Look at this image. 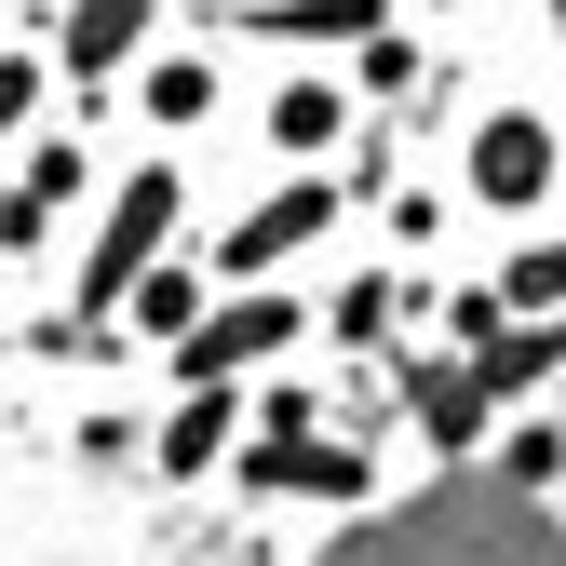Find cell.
<instances>
[{
	"mask_svg": "<svg viewBox=\"0 0 566 566\" xmlns=\"http://www.w3.org/2000/svg\"><path fill=\"white\" fill-rule=\"evenodd\" d=\"M350 566H566V539L553 526H526L513 500H432V513H405V526H378Z\"/></svg>",
	"mask_w": 566,
	"mask_h": 566,
	"instance_id": "cell-1",
	"label": "cell"
},
{
	"mask_svg": "<svg viewBox=\"0 0 566 566\" xmlns=\"http://www.w3.org/2000/svg\"><path fill=\"white\" fill-rule=\"evenodd\" d=\"M539 176H553V135L539 122H500V135H485V189H500V202H526Z\"/></svg>",
	"mask_w": 566,
	"mask_h": 566,
	"instance_id": "cell-2",
	"label": "cell"
}]
</instances>
